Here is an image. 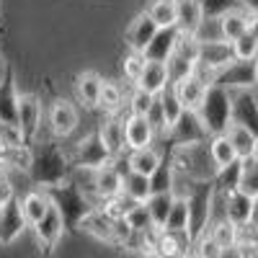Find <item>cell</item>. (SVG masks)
I'll use <instances>...</instances> for the list:
<instances>
[{
    "instance_id": "1",
    "label": "cell",
    "mask_w": 258,
    "mask_h": 258,
    "mask_svg": "<svg viewBox=\"0 0 258 258\" xmlns=\"http://www.w3.org/2000/svg\"><path fill=\"white\" fill-rule=\"evenodd\" d=\"M168 163L173 165V170L178 176H183V178H188L194 183H214V178H217V173H220V170L214 168L212 158H209L207 142L173 145Z\"/></svg>"
},
{
    "instance_id": "2",
    "label": "cell",
    "mask_w": 258,
    "mask_h": 258,
    "mask_svg": "<svg viewBox=\"0 0 258 258\" xmlns=\"http://www.w3.org/2000/svg\"><path fill=\"white\" fill-rule=\"evenodd\" d=\"M197 116L202 119V126L204 132L212 137V135H225L230 124H232V103H230V93L220 85L209 83L207 88V96H204V103L199 106Z\"/></svg>"
},
{
    "instance_id": "3",
    "label": "cell",
    "mask_w": 258,
    "mask_h": 258,
    "mask_svg": "<svg viewBox=\"0 0 258 258\" xmlns=\"http://www.w3.org/2000/svg\"><path fill=\"white\" fill-rule=\"evenodd\" d=\"M68 163L70 158L62 153V147L49 142L41 150H34V165H31L29 176L34 178V183L44 186V188L57 186L62 181H68Z\"/></svg>"
},
{
    "instance_id": "4",
    "label": "cell",
    "mask_w": 258,
    "mask_h": 258,
    "mask_svg": "<svg viewBox=\"0 0 258 258\" xmlns=\"http://www.w3.org/2000/svg\"><path fill=\"white\" fill-rule=\"evenodd\" d=\"M44 191L49 194V202L59 209V214H62V220H64L68 227H78V222L91 212V204H88V199H85V194L70 178L57 183V186H49Z\"/></svg>"
},
{
    "instance_id": "5",
    "label": "cell",
    "mask_w": 258,
    "mask_h": 258,
    "mask_svg": "<svg viewBox=\"0 0 258 258\" xmlns=\"http://www.w3.org/2000/svg\"><path fill=\"white\" fill-rule=\"evenodd\" d=\"M230 62H235L232 57V44L222 39L214 41H199V52H197V73L204 80H214V75L222 73Z\"/></svg>"
},
{
    "instance_id": "6",
    "label": "cell",
    "mask_w": 258,
    "mask_h": 258,
    "mask_svg": "<svg viewBox=\"0 0 258 258\" xmlns=\"http://www.w3.org/2000/svg\"><path fill=\"white\" fill-rule=\"evenodd\" d=\"M70 163H73L78 170H98V168H103V165L114 163V158H111L109 150L103 147L98 132H91L88 137H83V140L75 145L73 155H70Z\"/></svg>"
},
{
    "instance_id": "7",
    "label": "cell",
    "mask_w": 258,
    "mask_h": 258,
    "mask_svg": "<svg viewBox=\"0 0 258 258\" xmlns=\"http://www.w3.org/2000/svg\"><path fill=\"white\" fill-rule=\"evenodd\" d=\"M255 73H258V59H248V62H240L235 59L230 62L222 73L214 75V85L225 88L227 93H235V91H255Z\"/></svg>"
},
{
    "instance_id": "8",
    "label": "cell",
    "mask_w": 258,
    "mask_h": 258,
    "mask_svg": "<svg viewBox=\"0 0 258 258\" xmlns=\"http://www.w3.org/2000/svg\"><path fill=\"white\" fill-rule=\"evenodd\" d=\"M232 103V124L248 129L258 137V93L255 91H235L230 93Z\"/></svg>"
},
{
    "instance_id": "9",
    "label": "cell",
    "mask_w": 258,
    "mask_h": 258,
    "mask_svg": "<svg viewBox=\"0 0 258 258\" xmlns=\"http://www.w3.org/2000/svg\"><path fill=\"white\" fill-rule=\"evenodd\" d=\"M47 124H49V132H52L57 140L70 137L75 129H78V124H80V116H78L75 103L57 98V101L49 106V111H47Z\"/></svg>"
},
{
    "instance_id": "10",
    "label": "cell",
    "mask_w": 258,
    "mask_h": 258,
    "mask_svg": "<svg viewBox=\"0 0 258 258\" xmlns=\"http://www.w3.org/2000/svg\"><path fill=\"white\" fill-rule=\"evenodd\" d=\"M64 220H62V214H59V209L52 204L49 207V212L41 217L36 225H34V235H36V243H39V248L44 250L47 255L57 248V243L62 240V235H64Z\"/></svg>"
},
{
    "instance_id": "11",
    "label": "cell",
    "mask_w": 258,
    "mask_h": 258,
    "mask_svg": "<svg viewBox=\"0 0 258 258\" xmlns=\"http://www.w3.org/2000/svg\"><path fill=\"white\" fill-rule=\"evenodd\" d=\"M41 116H44V109H41V101L34 93H18V129L24 140H34L39 135L41 126Z\"/></svg>"
},
{
    "instance_id": "12",
    "label": "cell",
    "mask_w": 258,
    "mask_h": 258,
    "mask_svg": "<svg viewBox=\"0 0 258 258\" xmlns=\"http://www.w3.org/2000/svg\"><path fill=\"white\" fill-rule=\"evenodd\" d=\"M160 258H178V255H188L194 248V240L188 232H170V230H155L153 243H150Z\"/></svg>"
},
{
    "instance_id": "13",
    "label": "cell",
    "mask_w": 258,
    "mask_h": 258,
    "mask_svg": "<svg viewBox=\"0 0 258 258\" xmlns=\"http://www.w3.org/2000/svg\"><path fill=\"white\" fill-rule=\"evenodd\" d=\"M155 34H158V26H155V21L150 18L145 11L142 13H137L132 21H129V26H126V31H124V41H126V49L129 52H145L147 49V44L155 39Z\"/></svg>"
},
{
    "instance_id": "14",
    "label": "cell",
    "mask_w": 258,
    "mask_h": 258,
    "mask_svg": "<svg viewBox=\"0 0 258 258\" xmlns=\"http://www.w3.org/2000/svg\"><path fill=\"white\" fill-rule=\"evenodd\" d=\"M178 98V103L183 106V111H199V106L204 103V96H207V88H209V80H204L199 73H194L191 78L170 85Z\"/></svg>"
},
{
    "instance_id": "15",
    "label": "cell",
    "mask_w": 258,
    "mask_h": 258,
    "mask_svg": "<svg viewBox=\"0 0 258 258\" xmlns=\"http://www.w3.org/2000/svg\"><path fill=\"white\" fill-rule=\"evenodd\" d=\"M168 137L173 140V145H199V142H207L209 135L204 132L197 111H183V116L170 126Z\"/></svg>"
},
{
    "instance_id": "16",
    "label": "cell",
    "mask_w": 258,
    "mask_h": 258,
    "mask_svg": "<svg viewBox=\"0 0 258 258\" xmlns=\"http://www.w3.org/2000/svg\"><path fill=\"white\" fill-rule=\"evenodd\" d=\"M29 225L24 220V212H21V204L18 199L8 202L6 207H0V245H11L21 238Z\"/></svg>"
},
{
    "instance_id": "17",
    "label": "cell",
    "mask_w": 258,
    "mask_h": 258,
    "mask_svg": "<svg viewBox=\"0 0 258 258\" xmlns=\"http://www.w3.org/2000/svg\"><path fill=\"white\" fill-rule=\"evenodd\" d=\"M121 121H124V142H126V153H132V150L153 147V142H155V132H153V126L147 124L145 116H132V114H126Z\"/></svg>"
},
{
    "instance_id": "18",
    "label": "cell",
    "mask_w": 258,
    "mask_h": 258,
    "mask_svg": "<svg viewBox=\"0 0 258 258\" xmlns=\"http://www.w3.org/2000/svg\"><path fill=\"white\" fill-rule=\"evenodd\" d=\"M98 137L103 142V147L111 153V158H121L126 153V142H124V121L119 116H106L101 124H98Z\"/></svg>"
},
{
    "instance_id": "19",
    "label": "cell",
    "mask_w": 258,
    "mask_h": 258,
    "mask_svg": "<svg viewBox=\"0 0 258 258\" xmlns=\"http://www.w3.org/2000/svg\"><path fill=\"white\" fill-rule=\"evenodd\" d=\"M204 24V8L199 0H176V29L181 34L197 36Z\"/></svg>"
},
{
    "instance_id": "20",
    "label": "cell",
    "mask_w": 258,
    "mask_h": 258,
    "mask_svg": "<svg viewBox=\"0 0 258 258\" xmlns=\"http://www.w3.org/2000/svg\"><path fill=\"white\" fill-rule=\"evenodd\" d=\"M178 36H181V31L178 29H158V34H155V39L147 44V49L142 52L145 54V59L147 62H168L170 59V54L176 52V44H178Z\"/></svg>"
},
{
    "instance_id": "21",
    "label": "cell",
    "mask_w": 258,
    "mask_h": 258,
    "mask_svg": "<svg viewBox=\"0 0 258 258\" xmlns=\"http://www.w3.org/2000/svg\"><path fill=\"white\" fill-rule=\"evenodd\" d=\"M222 197V214L225 220H230L235 227H243L248 225V217H250V197L240 191H220Z\"/></svg>"
},
{
    "instance_id": "22",
    "label": "cell",
    "mask_w": 258,
    "mask_h": 258,
    "mask_svg": "<svg viewBox=\"0 0 258 258\" xmlns=\"http://www.w3.org/2000/svg\"><path fill=\"white\" fill-rule=\"evenodd\" d=\"M78 230L93 235L96 240L101 243H109V245H116V238H114V227H111V217H106L101 209H91L85 217L78 222Z\"/></svg>"
},
{
    "instance_id": "23",
    "label": "cell",
    "mask_w": 258,
    "mask_h": 258,
    "mask_svg": "<svg viewBox=\"0 0 258 258\" xmlns=\"http://www.w3.org/2000/svg\"><path fill=\"white\" fill-rule=\"evenodd\" d=\"M124 160H126L129 173H140V176L150 178L160 168L163 155H160V150H155V147H145V150H132V153H126Z\"/></svg>"
},
{
    "instance_id": "24",
    "label": "cell",
    "mask_w": 258,
    "mask_h": 258,
    "mask_svg": "<svg viewBox=\"0 0 258 258\" xmlns=\"http://www.w3.org/2000/svg\"><path fill=\"white\" fill-rule=\"evenodd\" d=\"M18 204H21V212H24V220H26V225H36L44 214L49 212V207H52V202H49V194L44 191V188H31V191H26L24 194V199H18Z\"/></svg>"
},
{
    "instance_id": "25",
    "label": "cell",
    "mask_w": 258,
    "mask_h": 258,
    "mask_svg": "<svg viewBox=\"0 0 258 258\" xmlns=\"http://www.w3.org/2000/svg\"><path fill=\"white\" fill-rule=\"evenodd\" d=\"M217 26H220V39L232 44L235 39L248 34V11L245 8H232V11L222 13L217 18Z\"/></svg>"
},
{
    "instance_id": "26",
    "label": "cell",
    "mask_w": 258,
    "mask_h": 258,
    "mask_svg": "<svg viewBox=\"0 0 258 258\" xmlns=\"http://www.w3.org/2000/svg\"><path fill=\"white\" fill-rule=\"evenodd\" d=\"M168 85H170V80H168V68L165 64L163 62H147L145 73H142V78H140V83L135 85V88H140V91H145L150 96H160Z\"/></svg>"
},
{
    "instance_id": "27",
    "label": "cell",
    "mask_w": 258,
    "mask_h": 258,
    "mask_svg": "<svg viewBox=\"0 0 258 258\" xmlns=\"http://www.w3.org/2000/svg\"><path fill=\"white\" fill-rule=\"evenodd\" d=\"M101 85H103V78L93 70L88 73H80L75 78V93L78 98L83 101L85 109H98V96H101Z\"/></svg>"
},
{
    "instance_id": "28",
    "label": "cell",
    "mask_w": 258,
    "mask_h": 258,
    "mask_svg": "<svg viewBox=\"0 0 258 258\" xmlns=\"http://www.w3.org/2000/svg\"><path fill=\"white\" fill-rule=\"evenodd\" d=\"M16 121H18V88L13 83V75L8 73V78L0 85V124H16Z\"/></svg>"
},
{
    "instance_id": "29",
    "label": "cell",
    "mask_w": 258,
    "mask_h": 258,
    "mask_svg": "<svg viewBox=\"0 0 258 258\" xmlns=\"http://www.w3.org/2000/svg\"><path fill=\"white\" fill-rule=\"evenodd\" d=\"M207 150H209V158L214 163V168L222 170L227 165H232L235 160H238V155H235V147L230 145L227 135H212L207 137Z\"/></svg>"
},
{
    "instance_id": "30",
    "label": "cell",
    "mask_w": 258,
    "mask_h": 258,
    "mask_svg": "<svg viewBox=\"0 0 258 258\" xmlns=\"http://www.w3.org/2000/svg\"><path fill=\"white\" fill-rule=\"evenodd\" d=\"M173 202H176V197L170 191H165V194H150V199L145 202V209H147L150 222H153L155 230H163L165 227V220H168V214H170Z\"/></svg>"
},
{
    "instance_id": "31",
    "label": "cell",
    "mask_w": 258,
    "mask_h": 258,
    "mask_svg": "<svg viewBox=\"0 0 258 258\" xmlns=\"http://www.w3.org/2000/svg\"><path fill=\"white\" fill-rule=\"evenodd\" d=\"M225 135H227L230 145L235 147V155H238V160H250V158H253L255 145H258V137H255V135H250L248 129H243V126H238V124H230V129H227Z\"/></svg>"
},
{
    "instance_id": "32",
    "label": "cell",
    "mask_w": 258,
    "mask_h": 258,
    "mask_svg": "<svg viewBox=\"0 0 258 258\" xmlns=\"http://www.w3.org/2000/svg\"><path fill=\"white\" fill-rule=\"evenodd\" d=\"M209 238L220 245V250H232L235 243H238V227H235L230 220L220 217V220H212L204 230Z\"/></svg>"
},
{
    "instance_id": "33",
    "label": "cell",
    "mask_w": 258,
    "mask_h": 258,
    "mask_svg": "<svg viewBox=\"0 0 258 258\" xmlns=\"http://www.w3.org/2000/svg\"><path fill=\"white\" fill-rule=\"evenodd\" d=\"M124 106V91L121 85L114 80H103L101 85V96H98V109H103L109 116H116Z\"/></svg>"
},
{
    "instance_id": "34",
    "label": "cell",
    "mask_w": 258,
    "mask_h": 258,
    "mask_svg": "<svg viewBox=\"0 0 258 258\" xmlns=\"http://www.w3.org/2000/svg\"><path fill=\"white\" fill-rule=\"evenodd\" d=\"M158 29H176V0H153L145 11Z\"/></svg>"
},
{
    "instance_id": "35",
    "label": "cell",
    "mask_w": 258,
    "mask_h": 258,
    "mask_svg": "<svg viewBox=\"0 0 258 258\" xmlns=\"http://www.w3.org/2000/svg\"><path fill=\"white\" fill-rule=\"evenodd\" d=\"M121 194H126L132 202L137 204H145L150 199V178L147 176H140V173H124V181H121Z\"/></svg>"
},
{
    "instance_id": "36",
    "label": "cell",
    "mask_w": 258,
    "mask_h": 258,
    "mask_svg": "<svg viewBox=\"0 0 258 258\" xmlns=\"http://www.w3.org/2000/svg\"><path fill=\"white\" fill-rule=\"evenodd\" d=\"M165 68H168V80H170V85H176V83H181V80H186V78H191L194 73H197V62H191V59H186V57H181V54H170V59L165 62Z\"/></svg>"
},
{
    "instance_id": "37",
    "label": "cell",
    "mask_w": 258,
    "mask_h": 258,
    "mask_svg": "<svg viewBox=\"0 0 258 258\" xmlns=\"http://www.w3.org/2000/svg\"><path fill=\"white\" fill-rule=\"evenodd\" d=\"M158 103H160V109H163L165 126H168V132H170V126H173V124L183 116V106L178 103V98H176V93H173V88H170V85L158 96Z\"/></svg>"
},
{
    "instance_id": "38",
    "label": "cell",
    "mask_w": 258,
    "mask_h": 258,
    "mask_svg": "<svg viewBox=\"0 0 258 258\" xmlns=\"http://www.w3.org/2000/svg\"><path fill=\"white\" fill-rule=\"evenodd\" d=\"M163 230H170V232H188V204H186V199L176 197V202H173V207H170V214H168Z\"/></svg>"
},
{
    "instance_id": "39",
    "label": "cell",
    "mask_w": 258,
    "mask_h": 258,
    "mask_svg": "<svg viewBox=\"0 0 258 258\" xmlns=\"http://www.w3.org/2000/svg\"><path fill=\"white\" fill-rule=\"evenodd\" d=\"M145 64H147L145 54H140V52H126V54L121 57V75H124V80L132 83V85H137L140 78H142V73H145Z\"/></svg>"
},
{
    "instance_id": "40",
    "label": "cell",
    "mask_w": 258,
    "mask_h": 258,
    "mask_svg": "<svg viewBox=\"0 0 258 258\" xmlns=\"http://www.w3.org/2000/svg\"><path fill=\"white\" fill-rule=\"evenodd\" d=\"M173 181H176L173 165H170L168 160H163L160 168L155 170L153 176H150V191H153V194H165V191L173 194Z\"/></svg>"
},
{
    "instance_id": "41",
    "label": "cell",
    "mask_w": 258,
    "mask_h": 258,
    "mask_svg": "<svg viewBox=\"0 0 258 258\" xmlns=\"http://www.w3.org/2000/svg\"><path fill=\"white\" fill-rule=\"evenodd\" d=\"M238 191L245 194V197H250V199L258 197V163H255V160H243Z\"/></svg>"
},
{
    "instance_id": "42",
    "label": "cell",
    "mask_w": 258,
    "mask_h": 258,
    "mask_svg": "<svg viewBox=\"0 0 258 258\" xmlns=\"http://www.w3.org/2000/svg\"><path fill=\"white\" fill-rule=\"evenodd\" d=\"M155 98L158 96H150V93H145V91H140V88H132V93L126 96V114H132V116H147V111H150V106L155 103Z\"/></svg>"
},
{
    "instance_id": "43",
    "label": "cell",
    "mask_w": 258,
    "mask_h": 258,
    "mask_svg": "<svg viewBox=\"0 0 258 258\" xmlns=\"http://www.w3.org/2000/svg\"><path fill=\"white\" fill-rule=\"evenodd\" d=\"M232 57L240 59V62H248V59H258V41L250 36V34H243L240 39L232 41Z\"/></svg>"
},
{
    "instance_id": "44",
    "label": "cell",
    "mask_w": 258,
    "mask_h": 258,
    "mask_svg": "<svg viewBox=\"0 0 258 258\" xmlns=\"http://www.w3.org/2000/svg\"><path fill=\"white\" fill-rule=\"evenodd\" d=\"M126 222H129V227H132L137 235H150L155 227H153V222H150V214H147V209H145V204H137L132 212L124 217Z\"/></svg>"
},
{
    "instance_id": "45",
    "label": "cell",
    "mask_w": 258,
    "mask_h": 258,
    "mask_svg": "<svg viewBox=\"0 0 258 258\" xmlns=\"http://www.w3.org/2000/svg\"><path fill=\"white\" fill-rule=\"evenodd\" d=\"M191 250L197 253L199 258H222V253H225V250H220V245L214 243L207 232H202L199 238L194 240V248Z\"/></svg>"
},
{
    "instance_id": "46",
    "label": "cell",
    "mask_w": 258,
    "mask_h": 258,
    "mask_svg": "<svg viewBox=\"0 0 258 258\" xmlns=\"http://www.w3.org/2000/svg\"><path fill=\"white\" fill-rule=\"evenodd\" d=\"M202 8H204V18H220L222 13L232 11V8H240L238 0H199Z\"/></svg>"
},
{
    "instance_id": "47",
    "label": "cell",
    "mask_w": 258,
    "mask_h": 258,
    "mask_svg": "<svg viewBox=\"0 0 258 258\" xmlns=\"http://www.w3.org/2000/svg\"><path fill=\"white\" fill-rule=\"evenodd\" d=\"M13 199H16V191H13V183H11L8 173H0V207H6Z\"/></svg>"
},
{
    "instance_id": "48",
    "label": "cell",
    "mask_w": 258,
    "mask_h": 258,
    "mask_svg": "<svg viewBox=\"0 0 258 258\" xmlns=\"http://www.w3.org/2000/svg\"><path fill=\"white\" fill-rule=\"evenodd\" d=\"M248 227L258 232V197L250 199V217H248Z\"/></svg>"
},
{
    "instance_id": "49",
    "label": "cell",
    "mask_w": 258,
    "mask_h": 258,
    "mask_svg": "<svg viewBox=\"0 0 258 258\" xmlns=\"http://www.w3.org/2000/svg\"><path fill=\"white\" fill-rule=\"evenodd\" d=\"M248 34L258 41V13H248Z\"/></svg>"
},
{
    "instance_id": "50",
    "label": "cell",
    "mask_w": 258,
    "mask_h": 258,
    "mask_svg": "<svg viewBox=\"0 0 258 258\" xmlns=\"http://www.w3.org/2000/svg\"><path fill=\"white\" fill-rule=\"evenodd\" d=\"M240 8H245L248 13H258V0H238Z\"/></svg>"
},
{
    "instance_id": "51",
    "label": "cell",
    "mask_w": 258,
    "mask_h": 258,
    "mask_svg": "<svg viewBox=\"0 0 258 258\" xmlns=\"http://www.w3.org/2000/svg\"><path fill=\"white\" fill-rule=\"evenodd\" d=\"M8 73H11V70H8V62L0 57V85H3V80L8 78Z\"/></svg>"
},
{
    "instance_id": "52",
    "label": "cell",
    "mask_w": 258,
    "mask_h": 258,
    "mask_svg": "<svg viewBox=\"0 0 258 258\" xmlns=\"http://www.w3.org/2000/svg\"><path fill=\"white\" fill-rule=\"evenodd\" d=\"M137 258H160V255H158L153 248H147V250H140V255H137Z\"/></svg>"
},
{
    "instance_id": "53",
    "label": "cell",
    "mask_w": 258,
    "mask_h": 258,
    "mask_svg": "<svg viewBox=\"0 0 258 258\" xmlns=\"http://www.w3.org/2000/svg\"><path fill=\"white\" fill-rule=\"evenodd\" d=\"M250 160H255V163H258V145H255V153H253V158H250Z\"/></svg>"
},
{
    "instance_id": "54",
    "label": "cell",
    "mask_w": 258,
    "mask_h": 258,
    "mask_svg": "<svg viewBox=\"0 0 258 258\" xmlns=\"http://www.w3.org/2000/svg\"><path fill=\"white\" fill-rule=\"evenodd\" d=\"M186 258H199V255H197V253H194V250H191V253H188Z\"/></svg>"
},
{
    "instance_id": "55",
    "label": "cell",
    "mask_w": 258,
    "mask_h": 258,
    "mask_svg": "<svg viewBox=\"0 0 258 258\" xmlns=\"http://www.w3.org/2000/svg\"><path fill=\"white\" fill-rule=\"evenodd\" d=\"M255 91H258V73H255Z\"/></svg>"
},
{
    "instance_id": "56",
    "label": "cell",
    "mask_w": 258,
    "mask_h": 258,
    "mask_svg": "<svg viewBox=\"0 0 258 258\" xmlns=\"http://www.w3.org/2000/svg\"><path fill=\"white\" fill-rule=\"evenodd\" d=\"M178 258H186V255H178Z\"/></svg>"
}]
</instances>
